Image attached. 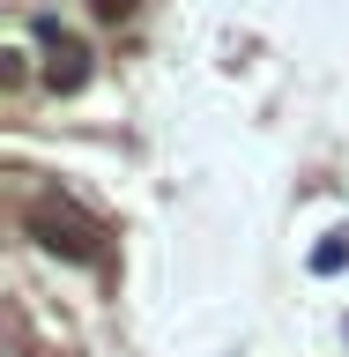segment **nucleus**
Here are the masks:
<instances>
[{
    "instance_id": "obj_1",
    "label": "nucleus",
    "mask_w": 349,
    "mask_h": 357,
    "mask_svg": "<svg viewBox=\"0 0 349 357\" xmlns=\"http://www.w3.org/2000/svg\"><path fill=\"white\" fill-rule=\"evenodd\" d=\"M22 231L38 238V253H52V261H67V268H97V261H104L97 223L75 216L67 201H60V208H52V201H45V208H22Z\"/></svg>"
},
{
    "instance_id": "obj_2",
    "label": "nucleus",
    "mask_w": 349,
    "mask_h": 357,
    "mask_svg": "<svg viewBox=\"0 0 349 357\" xmlns=\"http://www.w3.org/2000/svg\"><path fill=\"white\" fill-rule=\"evenodd\" d=\"M89 45L75 38V30H60V22H38V82L52 89V97H82L89 89Z\"/></svg>"
},
{
    "instance_id": "obj_3",
    "label": "nucleus",
    "mask_w": 349,
    "mask_h": 357,
    "mask_svg": "<svg viewBox=\"0 0 349 357\" xmlns=\"http://www.w3.org/2000/svg\"><path fill=\"white\" fill-rule=\"evenodd\" d=\"M342 268H349V231H334V238L312 253V275H342Z\"/></svg>"
},
{
    "instance_id": "obj_4",
    "label": "nucleus",
    "mask_w": 349,
    "mask_h": 357,
    "mask_svg": "<svg viewBox=\"0 0 349 357\" xmlns=\"http://www.w3.org/2000/svg\"><path fill=\"white\" fill-rule=\"evenodd\" d=\"M30 82V52L22 45H0V89H22Z\"/></svg>"
},
{
    "instance_id": "obj_5",
    "label": "nucleus",
    "mask_w": 349,
    "mask_h": 357,
    "mask_svg": "<svg viewBox=\"0 0 349 357\" xmlns=\"http://www.w3.org/2000/svg\"><path fill=\"white\" fill-rule=\"evenodd\" d=\"M134 8H141V0H89V15L111 22V30H119V22H134Z\"/></svg>"
}]
</instances>
